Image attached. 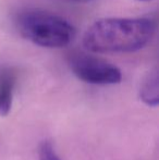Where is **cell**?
<instances>
[{
	"instance_id": "cell-3",
	"label": "cell",
	"mask_w": 159,
	"mask_h": 160,
	"mask_svg": "<svg viewBox=\"0 0 159 160\" xmlns=\"http://www.w3.org/2000/svg\"><path fill=\"white\" fill-rule=\"evenodd\" d=\"M71 71L79 80L93 85H116L122 81L115 64L87 53H74L69 59Z\"/></svg>"
},
{
	"instance_id": "cell-6",
	"label": "cell",
	"mask_w": 159,
	"mask_h": 160,
	"mask_svg": "<svg viewBox=\"0 0 159 160\" xmlns=\"http://www.w3.org/2000/svg\"><path fill=\"white\" fill-rule=\"evenodd\" d=\"M38 160H61L50 141H42L38 147Z\"/></svg>"
},
{
	"instance_id": "cell-5",
	"label": "cell",
	"mask_w": 159,
	"mask_h": 160,
	"mask_svg": "<svg viewBox=\"0 0 159 160\" xmlns=\"http://www.w3.org/2000/svg\"><path fill=\"white\" fill-rule=\"evenodd\" d=\"M15 86V76L4 72L0 75V116L6 117L12 108L13 92Z\"/></svg>"
},
{
	"instance_id": "cell-1",
	"label": "cell",
	"mask_w": 159,
	"mask_h": 160,
	"mask_svg": "<svg viewBox=\"0 0 159 160\" xmlns=\"http://www.w3.org/2000/svg\"><path fill=\"white\" fill-rule=\"evenodd\" d=\"M156 26V22L151 18L102 19L87 28L83 45L96 53L134 52L152 42Z\"/></svg>"
},
{
	"instance_id": "cell-2",
	"label": "cell",
	"mask_w": 159,
	"mask_h": 160,
	"mask_svg": "<svg viewBox=\"0 0 159 160\" xmlns=\"http://www.w3.org/2000/svg\"><path fill=\"white\" fill-rule=\"evenodd\" d=\"M17 25L25 39L45 48H63L75 37V28L70 22L39 9L22 12L17 17Z\"/></svg>"
},
{
	"instance_id": "cell-4",
	"label": "cell",
	"mask_w": 159,
	"mask_h": 160,
	"mask_svg": "<svg viewBox=\"0 0 159 160\" xmlns=\"http://www.w3.org/2000/svg\"><path fill=\"white\" fill-rule=\"evenodd\" d=\"M141 100L149 107H157L159 101V83L157 70L151 71L141 83L138 91Z\"/></svg>"
},
{
	"instance_id": "cell-8",
	"label": "cell",
	"mask_w": 159,
	"mask_h": 160,
	"mask_svg": "<svg viewBox=\"0 0 159 160\" xmlns=\"http://www.w3.org/2000/svg\"><path fill=\"white\" fill-rule=\"evenodd\" d=\"M137 1H151V0H137Z\"/></svg>"
},
{
	"instance_id": "cell-7",
	"label": "cell",
	"mask_w": 159,
	"mask_h": 160,
	"mask_svg": "<svg viewBox=\"0 0 159 160\" xmlns=\"http://www.w3.org/2000/svg\"><path fill=\"white\" fill-rule=\"evenodd\" d=\"M73 1H89V0H73Z\"/></svg>"
}]
</instances>
